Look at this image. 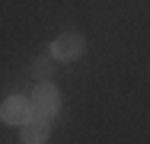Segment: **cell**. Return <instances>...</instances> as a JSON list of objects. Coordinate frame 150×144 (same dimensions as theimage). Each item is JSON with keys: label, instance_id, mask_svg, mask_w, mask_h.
<instances>
[{"label": "cell", "instance_id": "obj_5", "mask_svg": "<svg viewBox=\"0 0 150 144\" xmlns=\"http://www.w3.org/2000/svg\"><path fill=\"white\" fill-rule=\"evenodd\" d=\"M29 74L38 80V83L51 80V77H54V58H51V55H38V58L29 64Z\"/></svg>", "mask_w": 150, "mask_h": 144}, {"label": "cell", "instance_id": "obj_2", "mask_svg": "<svg viewBox=\"0 0 150 144\" xmlns=\"http://www.w3.org/2000/svg\"><path fill=\"white\" fill-rule=\"evenodd\" d=\"M83 51H86V42H83V35H77V32L58 35V38L51 42V48H48V55L54 58V61H77V58H83Z\"/></svg>", "mask_w": 150, "mask_h": 144}, {"label": "cell", "instance_id": "obj_3", "mask_svg": "<svg viewBox=\"0 0 150 144\" xmlns=\"http://www.w3.org/2000/svg\"><path fill=\"white\" fill-rule=\"evenodd\" d=\"M0 118H3L6 125H26V122L32 118L29 99H23V96H10V99L0 106Z\"/></svg>", "mask_w": 150, "mask_h": 144}, {"label": "cell", "instance_id": "obj_1", "mask_svg": "<svg viewBox=\"0 0 150 144\" xmlns=\"http://www.w3.org/2000/svg\"><path fill=\"white\" fill-rule=\"evenodd\" d=\"M29 106H32V118L51 122V118L61 112V93H58V86L51 83V80L38 83L35 90H32V96H29Z\"/></svg>", "mask_w": 150, "mask_h": 144}, {"label": "cell", "instance_id": "obj_4", "mask_svg": "<svg viewBox=\"0 0 150 144\" xmlns=\"http://www.w3.org/2000/svg\"><path fill=\"white\" fill-rule=\"evenodd\" d=\"M48 138H51V122H45V118H29L19 128V141L23 144H45Z\"/></svg>", "mask_w": 150, "mask_h": 144}]
</instances>
